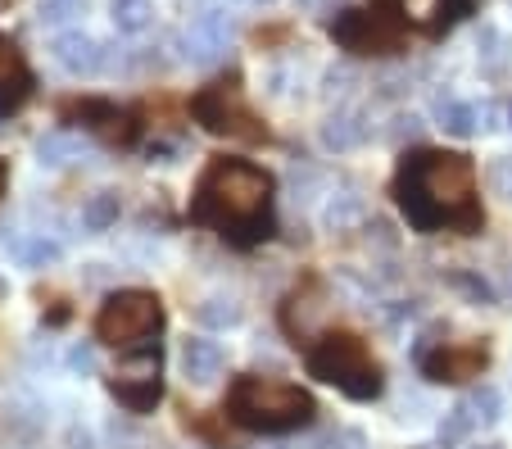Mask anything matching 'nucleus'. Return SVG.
<instances>
[{
  "label": "nucleus",
  "instance_id": "26",
  "mask_svg": "<svg viewBox=\"0 0 512 449\" xmlns=\"http://www.w3.org/2000/svg\"><path fill=\"white\" fill-rule=\"evenodd\" d=\"M472 427H476V418H472V409H467V400L454 404V409H449V418L440 422V445H454V440H463Z\"/></svg>",
  "mask_w": 512,
  "mask_h": 449
},
{
  "label": "nucleus",
  "instance_id": "25",
  "mask_svg": "<svg viewBox=\"0 0 512 449\" xmlns=\"http://www.w3.org/2000/svg\"><path fill=\"white\" fill-rule=\"evenodd\" d=\"M467 409H472V418L481 422V427H494V422L503 418V395L494 391V386H476V391L467 395Z\"/></svg>",
  "mask_w": 512,
  "mask_h": 449
},
{
  "label": "nucleus",
  "instance_id": "3",
  "mask_svg": "<svg viewBox=\"0 0 512 449\" xmlns=\"http://www.w3.org/2000/svg\"><path fill=\"white\" fill-rule=\"evenodd\" d=\"M318 400L290 381L268 377H236L227 391V418L245 431H263V436H281V431H300L313 422Z\"/></svg>",
  "mask_w": 512,
  "mask_h": 449
},
{
  "label": "nucleus",
  "instance_id": "29",
  "mask_svg": "<svg viewBox=\"0 0 512 449\" xmlns=\"http://www.w3.org/2000/svg\"><path fill=\"white\" fill-rule=\"evenodd\" d=\"M68 368L78 372V377H91V372H96V350H91V345H73V350H68Z\"/></svg>",
  "mask_w": 512,
  "mask_h": 449
},
{
  "label": "nucleus",
  "instance_id": "8",
  "mask_svg": "<svg viewBox=\"0 0 512 449\" xmlns=\"http://www.w3.org/2000/svg\"><path fill=\"white\" fill-rule=\"evenodd\" d=\"M159 368H164L159 345H136V350H127L123 359H118V372L109 377V395H114L127 413L141 418V413H150L159 404V395H164Z\"/></svg>",
  "mask_w": 512,
  "mask_h": 449
},
{
  "label": "nucleus",
  "instance_id": "16",
  "mask_svg": "<svg viewBox=\"0 0 512 449\" xmlns=\"http://www.w3.org/2000/svg\"><path fill=\"white\" fill-rule=\"evenodd\" d=\"M0 422H5V431H14L19 440H37L41 431H46V404H41L32 391L14 386V391H5V413H0Z\"/></svg>",
  "mask_w": 512,
  "mask_h": 449
},
{
  "label": "nucleus",
  "instance_id": "22",
  "mask_svg": "<svg viewBox=\"0 0 512 449\" xmlns=\"http://www.w3.org/2000/svg\"><path fill=\"white\" fill-rule=\"evenodd\" d=\"M109 19H114V28L123 32V37H136V32H145L155 23V0H114V5H109Z\"/></svg>",
  "mask_w": 512,
  "mask_h": 449
},
{
  "label": "nucleus",
  "instance_id": "11",
  "mask_svg": "<svg viewBox=\"0 0 512 449\" xmlns=\"http://www.w3.org/2000/svg\"><path fill=\"white\" fill-rule=\"evenodd\" d=\"M232 19L223 10H204L186 23L182 32V46H186V59L191 64H218V59L232 50Z\"/></svg>",
  "mask_w": 512,
  "mask_h": 449
},
{
  "label": "nucleus",
  "instance_id": "14",
  "mask_svg": "<svg viewBox=\"0 0 512 449\" xmlns=\"http://www.w3.org/2000/svg\"><path fill=\"white\" fill-rule=\"evenodd\" d=\"M177 363H182V377L191 381V386H213L227 368V354H223V345L209 341V336H186Z\"/></svg>",
  "mask_w": 512,
  "mask_h": 449
},
{
  "label": "nucleus",
  "instance_id": "35",
  "mask_svg": "<svg viewBox=\"0 0 512 449\" xmlns=\"http://www.w3.org/2000/svg\"><path fill=\"white\" fill-rule=\"evenodd\" d=\"M481 449H499V445H481Z\"/></svg>",
  "mask_w": 512,
  "mask_h": 449
},
{
  "label": "nucleus",
  "instance_id": "21",
  "mask_svg": "<svg viewBox=\"0 0 512 449\" xmlns=\"http://www.w3.org/2000/svg\"><path fill=\"white\" fill-rule=\"evenodd\" d=\"M435 118L445 127L449 137H476L481 123H476V105H463L454 96H435Z\"/></svg>",
  "mask_w": 512,
  "mask_h": 449
},
{
  "label": "nucleus",
  "instance_id": "7",
  "mask_svg": "<svg viewBox=\"0 0 512 449\" xmlns=\"http://www.w3.org/2000/svg\"><path fill=\"white\" fill-rule=\"evenodd\" d=\"M331 37L349 55H399L404 50V23L390 10H340L331 19Z\"/></svg>",
  "mask_w": 512,
  "mask_h": 449
},
{
  "label": "nucleus",
  "instance_id": "5",
  "mask_svg": "<svg viewBox=\"0 0 512 449\" xmlns=\"http://www.w3.org/2000/svg\"><path fill=\"white\" fill-rule=\"evenodd\" d=\"M164 327V304L155 291H114L96 313V341L114 350H136Z\"/></svg>",
  "mask_w": 512,
  "mask_h": 449
},
{
  "label": "nucleus",
  "instance_id": "19",
  "mask_svg": "<svg viewBox=\"0 0 512 449\" xmlns=\"http://www.w3.org/2000/svg\"><path fill=\"white\" fill-rule=\"evenodd\" d=\"M87 155V141L78 137V132H68V127H59V132H46V137L37 141V164L41 168H64L73 164V159Z\"/></svg>",
  "mask_w": 512,
  "mask_h": 449
},
{
  "label": "nucleus",
  "instance_id": "13",
  "mask_svg": "<svg viewBox=\"0 0 512 449\" xmlns=\"http://www.w3.org/2000/svg\"><path fill=\"white\" fill-rule=\"evenodd\" d=\"M50 59H55L68 78H96L100 64H105V46H100L91 32L68 28L50 41Z\"/></svg>",
  "mask_w": 512,
  "mask_h": 449
},
{
  "label": "nucleus",
  "instance_id": "9",
  "mask_svg": "<svg viewBox=\"0 0 512 449\" xmlns=\"http://www.w3.org/2000/svg\"><path fill=\"white\" fill-rule=\"evenodd\" d=\"M59 118H64V123L87 127V132L114 141V146H132V141H136V118L127 114V109H118L114 100H96V96L68 100V105L59 109Z\"/></svg>",
  "mask_w": 512,
  "mask_h": 449
},
{
  "label": "nucleus",
  "instance_id": "28",
  "mask_svg": "<svg viewBox=\"0 0 512 449\" xmlns=\"http://www.w3.org/2000/svg\"><path fill=\"white\" fill-rule=\"evenodd\" d=\"M82 5L87 0H41V23H50V28L55 23H73L82 14Z\"/></svg>",
  "mask_w": 512,
  "mask_h": 449
},
{
  "label": "nucleus",
  "instance_id": "6",
  "mask_svg": "<svg viewBox=\"0 0 512 449\" xmlns=\"http://www.w3.org/2000/svg\"><path fill=\"white\" fill-rule=\"evenodd\" d=\"M191 114L204 132H213V137H241V141L268 137V127H263L259 114L241 100V87H236V82H213V87L195 91Z\"/></svg>",
  "mask_w": 512,
  "mask_h": 449
},
{
  "label": "nucleus",
  "instance_id": "18",
  "mask_svg": "<svg viewBox=\"0 0 512 449\" xmlns=\"http://www.w3.org/2000/svg\"><path fill=\"white\" fill-rule=\"evenodd\" d=\"M368 141V118L358 114V109H336V114L322 123V146L345 155V150H358Z\"/></svg>",
  "mask_w": 512,
  "mask_h": 449
},
{
  "label": "nucleus",
  "instance_id": "4",
  "mask_svg": "<svg viewBox=\"0 0 512 449\" xmlns=\"http://www.w3.org/2000/svg\"><path fill=\"white\" fill-rule=\"evenodd\" d=\"M304 368H309V377L336 386L349 400H377L381 386H386V372L372 359L368 341L354 332H322L304 350Z\"/></svg>",
  "mask_w": 512,
  "mask_h": 449
},
{
  "label": "nucleus",
  "instance_id": "15",
  "mask_svg": "<svg viewBox=\"0 0 512 449\" xmlns=\"http://www.w3.org/2000/svg\"><path fill=\"white\" fill-rule=\"evenodd\" d=\"M467 10H472V0H395L399 23H413L422 32H445Z\"/></svg>",
  "mask_w": 512,
  "mask_h": 449
},
{
  "label": "nucleus",
  "instance_id": "30",
  "mask_svg": "<svg viewBox=\"0 0 512 449\" xmlns=\"http://www.w3.org/2000/svg\"><path fill=\"white\" fill-rule=\"evenodd\" d=\"M64 445L68 449H96V436H91L87 427H78V422H73V427H68V436H64Z\"/></svg>",
  "mask_w": 512,
  "mask_h": 449
},
{
  "label": "nucleus",
  "instance_id": "2",
  "mask_svg": "<svg viewBox=\"0 0 512 449\" xmlns=\"http://www.w3.org/2000/svg\"><path fill=\"white\" fill-rule=\"evenodd\" d=\"M272 191L277 186H272L268 168L250 164V159L213 155L195 182L191 223L213 227L223 241L250 250L272 236Z\"/></svg>",
  "mask_w": 512,
  "mask_h": 449
},
{
  "label": "nucleus",
  "instance_id": "12",
  "mask_svg": "<svg viewBox=\"0 0 512 449\" xmlns=\"http://www.w3.org/2000/svg\"><path fill=\"white\" fill-rule=\"evenodd\" d=\"M28 96H32L28 59H23L19 41L0 32V123H5L10 114H19V109L28 105Z\"/></svg>",
  "mask_w": 512,
  "mask_h": 449
},
{
  "label": "nucleus",
  "instance_id": "34",
  "mask_svg": "<svg viewBox=\"0 0 512 449\" xmlns=\"http://www.w3.org/2000/svg\"><path fill=\"white\" fill-rule=\"evenodd\" d=\"M508 127H512V105H508Z\"/></svg>",
  "mask_w": 512,
  "mask_h": 449
},
{
  "label": "nucleus",
  "instance_id": "36",
  "mask_svg": "<svg viewBox=\"0 0 512 449\" xmlns=\"http://www.w3.org/2000/svg\"><path fill=\"white\" fill-rule=\"evenodd\" d=\"M272 449H277V445H272Z\"/></svg>",
  "mask_w": 512,
  "mask_h": 449
},
{
  "label": "nucleus",
  "instance_id": "10",
  "mask_svg": "<svg viewBox=\"0 0 512 449\" xmlns=\"http://www.w3.org/2000/svg\"><path fill=\"white\" fill-rule=\"evenodd\" d=\"M485 363H490V350H485V345H445L440 341L435 350H417V368H422V377L449 381V386L481 377Z\"/></svg>",
  "mask_w": 512,
  "mask_h": 449
},
{
  "label": "nucleus",
  "instance_id": "31",
  "mask_svg": "<svg viewBox=\"0 0 512 449\" xmlns=\"http://www.w3.org/2000/svg\"><path fill=\"white\" fill-rule=\"evenodd\" d=\"M476 123H481V132H494V127H499V109H494L490 100H481V105H476Z\"/></svg>",
  "mask_w": 512,
  "mask_h": 449
},
{
  "label": "nucleus",
  "instance_id": "17",
  "mask_svg": "<svg viewBox=\"0 0 512 449\" xmlns=\"http://www.w3.org/2000/svg\"><path fill=\"white\" fill-rule=\"evenodd\" d=\"M0 250L10 254L19 268H46L55 264L59 254V241H50L46 232H23V236H0Z\"/></svg>",
  "mask_w": 512,
  "mask_h": 449
},
{
  "label": "nucleus",
  "instance_id": "33",
  "mask_svg": "<svg viewBox=\"0 0 512 449\" xmlns=\"http://www.w3.org/2000/svg\"><path fill=\"white\" fill-rule=\"evenodd\" d=\"M245 5H272V0H245Z\"/></svg>",
  "mask_w": 512,
  "mask_h": 449
},
{
  "label": "nucleus",
  "instance_id": "32",
  "mask_svg": "<svg viewBox=\"0 0 512 449\" xmlns=\"http://www.w3.org/2000/svg\"><path fill=\"white\" fill-rule=\"evenodd\" d=\"M5 186H10V164L0 159V196H5Z\"/></svg>",
  "mask_w": 512,
  "mask_h": 449
},
{
  "label": "nucleus",
  "instance_id": "24",
  "mask_svg": "<svg viewBox=\"0 0 512 449\" xmlns=\"http://www.w3.org/2000/svg\"><path fill=\"white\" fill-rule=\"evenodd\" d=\"M118 191H96V196L82 205V227L87 232H109V227L118 223Z\"/></svg>",
  "mask_w": 512,
  "mask_h": 449
},
{
  "label": "nucleus",
  "instance_id": "27",
  "mask_svg": "<svg viewBox=\"0 0 512 449\" xmlns=\"http://www.w3.org/2000/svg\"><path fill=\"white\" fill-rule=\"evenodd\" d=\"M485 182H490L494 196L508 200V205H512V155H499V159H494L490 173H485Z\"/></svg>",
  "mask_w": 512,
  "mask_h": 449
},
{
  "label": "nucleus",
  "instance_id": "20",
  "mask_svg": "<svg viewBox=\"0 0 512 449\" xmlns=\"http://www.w3.org/2000/svg\"><path fill=\"white\" fill-rule=\"evenodd\" d=\"M195 323L209 327V332H227V327L241 323V304H236V295H204L195 304Z\"/></svg>",
  "mask_w": 512,
  "mask_h": 449
},
{
  "label": "nucleus",
  "instance_id": "23",
  "mask_svg": "<svg viewBox=\"0 0 512 449\" xmlns=\"http://www.w3.org/2000/svg\"><path fill=\"white\" fill-rule=\"evenodd\" d=\"M368 218V205L358 196H331L327 205H322V227L327 232H349V227H358Z\"/></svg>",
  "mask_w": 512,
  "mask_h": 449
},
{
  "label": "nucleus",
  "instance_id": "1",
  "mask_svg": "<svg viewBox=\"0 0 512 449\" xmlns=\"http://www.w3.org/2000/svg\"><path fill=\"white\" fill-rule=\"evenodd\" d=\"M395 200L413 232H481L485 214L476 205V164L458 150H408L395 173Z\"/></svg>",
  "mask_w": 512,
  "mask_h": 449
}]
</instances>
